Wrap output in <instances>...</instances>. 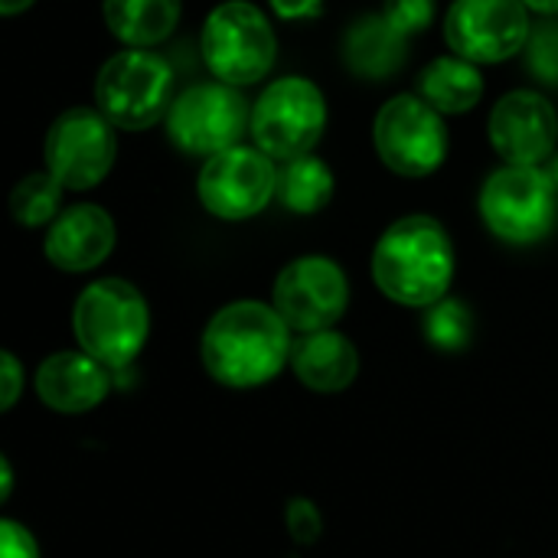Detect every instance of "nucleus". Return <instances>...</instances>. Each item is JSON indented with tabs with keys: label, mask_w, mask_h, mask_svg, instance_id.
<instances>
[{
	"label": "nucleus",
	"mask_w": 558,
	"mask_h": 558,
	"mask_svg": "<svg viewBox=\"0 0 558 558\" xmlns=\"http://www.w3.org/2000/svg\"><path fill=\"white\" fill-rule=\"evenodd\" d=\"M284 317L262 301L226 304L203 330V366L229 389H252L281 373L291 360V337Z\"/></svg>",
	"instance_id": "nucleus-1"
},
{
	"label": "nucleus",
	"mask_w": 558,
	"mask_h": 558,
	"mask_svg": "<svg viewBox=\"0 0 558 558\" xmlns=\"http://www.w3.org/2000/svg\"><path fill=\"white\" fill-rule=\"evenodd\" d=\"M376 288L405 307H432L454 278V248L448 232L428 216L392 222L373 252Z\"/></svg>",
	"instance_id": "nucleus-2"
},
{
	"label": "nucleus",
	"mask_w": 558,
	"mask_h": 558,
	"mask_svg": "<svg viewBox=\"0 0 558 558\" xmlns=\"http://www.w3.org/2000/svg\"><path fill=\"white\" fill-rule=\"evenodd\" d=\"M150 314L141 291L121 278L88 284L72 307V333L78 347L108 369H124L144 347Z\"/></svg>",
	"instance_id": "nucleus-3"
},
{
	"label": "nucleus",
	"mask_w": 558,
	"mask_h": 558,
	"mask_svg": "<svg viewBox=\"0 0 558 558\" xmlns=\"http://www.w3.org/2000/svg\"><path fill=\"white\" fill-rule=\"evenodd\" d=\"M95 101L114 128L144 131L173 105V69L163 56L128 46L98 69Z\"/></svg>",
	"instance_id": "nucleus-4"
},
{
	"label": "nucleus",
	"mask_w": 558,
	"mask_h": 558,
	"mask_svg": "<svg viewBox=\"0 0 558 558\" xmlns=\"http://www.w3.org/2000/svg\"><path fill=\"white\" fill-rule=\"evenodd\" d=\"M275 33L248 0L219 3L203 23V59L219 82L255 85L275 65Z\"/></svg>",
	"instance_id": "nucleus-5"
},
{
	"label": "nucleus",
	"mask_w": 558,
	"mask_h": 558,
	"mask_svg": "<svg viewBox=\"0 0 558 558\" xmlns=\"http://www.w3.org/2000/svg\"><path fill=\"white\" fill-rule=\"evenodd\" d=\"M327 124V105L311 78L288 75L271 82L252 108V137L275 160H294L314 150Z\"/></svg>",
	"instance_id": "nucleus-6"
},
{
	"label": "nucleus",
	"mask_w": 558,
	"mask_h": 558,
	"mask_svg": "<svg viewBox=\"0 0 558 558\" xmlns=\"http://www.w3.org/2000/svg\"><path fill=\"white\" fill-rule=\"evenodd\" d=\"M556 186L543 167L507 163L481 190V216L494 235L513 245L539 242L556 222Z\"/></svg>",
	"instance_id": "nucleus-7"
},
{
	"label": "nucleus",
	"mask_w": 558,
	"mask_h": 558,
	"mask_svg": "<svg viewBox=\"0 0 558 558\" xmlns=\"http://www.w3.org/2000/svg\"><path fill=\"white\" fill-rule=\"evenodd\" d=\"M252 124L245 98L229 82H199L180 92L167 111V134L183 154L213 157L235 147Z\"/></svg>",
	"instance_id": "nucleus-8"
},
{
	"label": "nucleus",
	"mask_w": 558,
	"mask_h": 558,
	"mask_svg": "<svg viewBox=\"0 0 558 558\" xmlns=\"http://www.w3.org/2000/svg\"><path fill=\"white\" fill-rule=\"evenodd\" d=\"M376 150L383 163L402 177H428L445 163L448 131L441 111L422 95H396L376 114Z\"/></svg>",
	"instance_id": "nucleus-9"
},
{
	"label": "nucleus",
	"mask_w": 558,
	"mask_h": 558,
	"mask_svg": "<svg viewBox=\"0 0 558 558\" xmlns=\"http://www.w3.org/2000/svg\"><path fill=\"white\" fill-rule=\"evenodd\" d=\"M114 124L95 108H69L62 111L46 134L43 157L46 170L65 190H92L98 186L114 163Z\"/></svg>",
	"instance_id": "nucleus-10"
},
{
	"label": "nucleus",
	"mask_w": 558,
	"mask_h": 558,
	"mask_svg": "<svg viewBox=\"0 0 558 558\" xmlns=\"http://www.w3.org/2000/svg\"><path fill=\"white\" fill-rule=\"evenodd\" d=\"M278 190V167L262 147H226L199 170V203L219 219H248L262 213Z\"/></svg>",
	"instance_id": "nucleus-11"
},
{
	"label": "nucleus",
	"mask_w": 558,
	"mask_h": 558,
	"mask_svg": "<svg viewBox=\"0 0 558 558\" xmlns=\"http://www.w3.org/2000/svg\"><path fill=\"white\" fill-rule=\"evenodd\" d=\"M350 304L343 268L324 255L294 258L275 281V311L298 333L330 330Z\"/></svg>",
	"instance_id": "nucleus-12"
},
{
	"label": "nucleus",
	"mask_w": 558,
	"mask_h": 558,
	"mask_svg": "<svg viewBox=\"0 0 558 558\" xmlns=\"http://www.w3.org/2000/svg\"><path fill=\"white\" fill-rule=\"evenodd\" d=\"M523 0H454L445 16L448 46L471 62H504L530 43Z\"/></svg>",
	"instance_id": "nucleus-13"
},
{
	"label": "nucleus",
	"mask_w": 558,
	"mask_h": 558,
	"mask_svg": "<svg viewBox=\"0 0 558 558\" xmlns=\"http://www.w3.org/2000/svg\"><path fill=\"white\" fill-rule=\"evenodd\" d=\"M490 144L517 167H543L558 141V114L546 95L520 88L504 95L490 111Z\"/></svg>",
	"instance_id": "nucleus-14"
},
{
	"label": "nucleus",
	"mask_w": 558,
	"mask_h": 558,
	"mask_svg": "<svg viewBox=\"0 0 558 558\" xmlns=\"http://www.w3.org/2000/svg\"><path fill=\"white\" fill-rule=\"evenodd\" d=\"M114 248V222L101 206L62 209L43 242L46 258L62 271H88L101 265Z\"/></svg>",
	"instance_id": "nucleus-15"
},
{
	"label": "nucleus",
	"mask_w": 558,
	"mask_h": 558,
	"mask_svg": "<svg viewBox=\"0 0 558 558\" xmlns=\"http://www.w3.org/2000/svg\"><path fill=\"white\" fill-rule=\"evenodd\" d=\"M36 392L43 405H49L52 412H62V415L92 412L108 396V366H101L85 350L52 353L36 369Z\"/></svg>",
	"instance_id": "nucleus-16"
},
{
	"label": "nucleus",
	"mask_w": 558,
	"mask_h": 558,
	"mask_svg": "<svg viewBox=\"0 0 558 558\" xmlns=\"http://www.w3.org/2000/svg\"><path fill=\"white\" fill-rule=\"evenodd\" d=\"M291 369L314 392H340L356 379L360 356L343 333L317 330V333H304L291 347Z\"/></svg>",
	"instance_id": "nucleus-17"
},
{
	"label": "nucleus",
	"mask_w": 558,
	"mask_h": 558,
	"mask_svg": "<svg viewBox=\"0 0 558 558\" xmlns=\"http://www.w3.org/2000/svg\"><path fill=\"white\" fill-rule=\"evenodd\" d=\"M405 49L409 36H402L383 13L356 20L343 39V59L363 78L396 75L405 65Z\"/></svg>",
	"instance_id": "nucleus-18"
},
{
	"label": "nucleus",
	"mask_w": 558,
	"mask_h": 558,
	"mask_svg": "<svg viewBox=\"0 0 558 558\" xmlns=\"http://www.w3.org/2000/svg\"><path fill=\"white\" fill-rule=\"evenodd\" d=\"M180 10L183 0H101L108 29L134 49L163 43L180 23Z\"/></svg>",
	"instance_id": "nucleus-19"
},
{
	"label": "nucleus",
	"mask_w": 558,
	"mask_h": 558,
	"mask_svg": "<svg viewBox=\"0 0 558 558\" xmlns=\"http://www.w3.org/2000/svg\"><path fill=\"white\" fill-rule=\"evenodd\" d=\"M418 95L441 114H461L481 101L484 75L477 72V62L464 56H441L422 69Z\"/></svg>",
	"instance_id": "nucleus-20"
},
{
	"label": "nucleus",
	"mask_w": 558,
	"mask_h": 558,
	"mask_svg": "<svg viewBox=\"0 0 558 558\" xmlns=\"http://www.w3.org/2000/svg\"><path fill=\"white\" fill-rule=\"evenodd\" d=\"M275 196L284 209H291L298 216L320 213L333 196V173L324 160H317L311 154L294 157V160H281Z\"/></svg>",
	"instance_id": "nucleus-21"
},
{
	"label": "nucleus",
	"mask_w": 558,
	"mask_h": 558,
	"mask_svg": "<svg viewBox=\"0 0 558 558\" xmlns=\"http://www.w3.org/2000/svg\"><path fill=\"white\" fill-rule=\"evenodd\" d=\"M62 183L46 170V173H29L23 177L13 193H10V213L20 226L36 229L46 226L59 216V199H62Z\"/></svg>",
	"instance_id": "nucleus-22"
},
{
	"label": "nucleus",
	"mask_w": 558,
	"mask_h": 558,
	"mask_svg": "<svg viewBox=\"0 0 558 558\" xmlns=\"http://www.w3.org/2000/svg\"><path fill=\"white\" fill-rule=\"evenodd\" d=\"M425 337L432 347L445 350V353H454V350H464L468 340H471V311L454 301V298H441L438 304L425 307Z\"/></svg>",
	"instance_id": "nucleus-23"
},
{
	"label": "nucleus",
	"mask_w": 558,
	"mask_h": 558,
	"mask_svg": "<svg viewBox=\"0 0 558 558\" xmlns=\"http://www.w3.org/2000/svg\"><path fill=\"white\" fill-rule=\"evenodd\" d=\"M530 69L539 82L558 85V23H543L530 36Z\"/></svg>",
	"instance_id": "nucleus-24"
},
{
	"label": "nucleus",
	"mask_w": 558,
	"mask_h": 558,
	"mask_svg": "<svg viewBox=\"0 0 558 558\" xmlns=\"http://www.w3.org/2000/svg\"><path fill=\"white\" fill-rule=\"evenodd\" d=\"M383 16L402 36H412V33H422V29L432 26V20H435V0H386Z\"/></svg>",
	"instance_id": "nucleus-25"
},
{
	"label": "nucleus",
	"mask_w": 558,
	"mask_h": 558,
	"mask_svg": "<svg viewBox=\"0 0 558 558\" xmlns=\"http://www.w3.org/2000/svg\"><path fill=\"white\" fill-rule=\"evenodd\" d=\"M0 546H3V558H39L33 536L13 520L0 523Z\"/></svg>",
	"instance_id": "nucleus-26"
},
{
	"label": "nucleus",
	"mask_w": 558,
	"mask_h": 558,
	"mask_svg": "<svg viewBox=\"0 0 558 558\" xmlns=\"http://www.w3.org/2000/svg\"><path fill=\"white\" fill-rule=\"evenodd\" d=\"M20 379H23V373H20L16 356H13V353H3V356H0V383H3L0 402H3V409H10V405L16 402V396H20Z\"/></svg>",
	"instance_id": "nucleus-27"
},
{
	"label": "nucleus",
	"mask_w": 558,
	"mask_h": 558,
	"mask_svg": "<svg viewBox=\"0 0 558 558\" xmlns=\"http://www.w3.org/2000/svg\"><path fill=\"white\" fill-rule=\"evenodd\" d=\"M271 10L281 20H307V16H320V0H268Z\"/></svg>",
	"instance_id": "nucleus-28"
},
{
	"label": "nucleus",
	"mask_w": 558,
	"mask_h": 558,
	"mask_svg": "<svg viewBox=\"0 0 558 558\" xmlns=\"http://www.w3.org/2000/svg\"><path fill=\"white\" fill-rule=\"evenodd\" d=\"M530 10H536V13H543V16H556L558 13V0H523Z\"/></svg>",
	"instance_id": "nucleus-29"
},
{
	"label": "nucleus",
	"mask_w": 558,
	"mask_h": 558,
	"mask_svg": "<svg viewBox=\"0 0 558 558\" xmlns=\"http://www.w3.org/2000/svg\"><path fill=\"white\" fill-rule=\"evenodd\" d=\"M36 0H0V13L3 16H13V13H23L26 7H33Z\"/></svg>",
	"instance_id": "nucleus-30"
},
{
	"label": "nucleus",
	"mask_w": 558,
	"mask_h": 558,
	"mask_svg": "<svg viewBox=\"0 0 558 558\" xmlns=\"http://www.w3.org/2000/svg\"><path fill=\"white\" fill-rule=\"evenodd\" d=\"M543 170H546V177H549V183L556 186V193H558V150H553V157L543 163Z\"/></svg>",
	"instance_id": "nucleus-31"
}]
</instances>
